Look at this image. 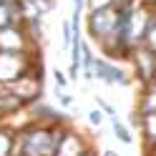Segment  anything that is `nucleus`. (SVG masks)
<instances>
[{"label": "nucleus", "instance_id": "nucleus-1", "mask_svg": "<svg viewBox=\"0 0 156 156\" xmlns=\"http://www.w3.org/2000/svg\"><path fill=\"white\" fill-rule=\"evenodd\" d=\"M15 129H18L15 156H53L63 126L35 123L25 119L23 123H15Z\"/></svg>", "mask_w": 156, "mask_h": 156}, {"label": "nucleus", "instance_id": "nucleus-2", "mask_svg": "<svg viewBox=\"0 0 156 156\" xmlns=\"http://www.w3.org/2000/svg\"><path fill=\"white\" fill-rule=\"evenodd\" d=\"M41 51H28V53H3L0 51V86L8 88L18 78L30 73L41 63Z\"/></svg>", "mask_w": 156, "mask_h": 156}, {"label": "nucleus", "instance_id": "nucleus-3", "mask_svg": "<svg viewBox=\"0 0 156 156\" xmlns=\"http://www.w3.org/2000/svg\"><path fill=\"white\" fill-rule=\"evenodd\" d=\"M116 25H119V5L103 8V10H88L86 15V35L98 48L113 38Z\"/></svg>", "mask_w": 156, "mask_h": 156}, {"label": "nucleus", "instance_id": "nucleus-4", "mask_svg": "<svg viewBox=\"0 0 156 156\" xmlns=\"http://www.w3.org/2000/svg\"><path fill=\"white\" fill-rule=\"evenodd\" d=\"M93 81H98L103 86H111V88H131L133 86L129 66L119 63V61H108L101 53L93 58Z\"/></svg>", "mask_w": 156, "mask_h": 156}, {"label": "nucleus", "instance_id": "nucleus-5", "mask_svg": "<svg viewBox=\"0 0 156 156\" xmlns=\"http://www.w3.org/2000/svg\"><path fill=\"white\" fill-rule=\"evenodd\" d=\"M91 149H93L91 136L78 129L76 121H71V123H66L61 129V139H58V146H55L53 156H83Z\"/></svg>", "mask_w": 156, "mask_h": 156}, {"label": "nucleus", "instance_id": "nucleus-6", "mask_svg": "<svg viewBox=\"0 0 156 156\" xmlns=\"http://www.w3.org/2000/svg\"><path fill=\"white\" fill-rule=\"evenodd\" d=\"M126 66H129V71H131L133 83H139L141 88L154 83V78H156V53H151L149 48L139 45L131 53V58H129Z\"/></svg>", "mask_w": 156, "mask_h": 156}, {"label": "nucleus", "instance_id": "nucleus-7", "mask_svg": "<svg viewBox=\"0 0 156 156\" xmlns=\"http://www.w3.org/2000/svg\"><path fill=\"white\" fill-rule=\"evenodd\" d=\"M131 129H139L141 136V149H156V113L136 116L131 113Z\"/></svg>", "mask_w": 156, "mask_h": 156}, {"label": "nucleus", "instance_id": "nucleus-8", "mask_svg": "<svg viewBox=\"0 0 156 156\" xmlns=\"http://www.w3.org/2000/svg\"><path fill=\"white\" fill-rule=\"evenodd\" d=\"M15 141H18V129L13 121L0 123V156H15Z\"/></svg>", "mask_w": 156, "mask_h": 156}, {"label": "nucleus", "instance_id": "nucleus-9", "mask_svg": "<svg viewBox=\"0 0 156 156\" xmlns=\"http://www.w3.org/2000/svg\"><path fill=\"white\" fill-rule=\"evenodd\" d=\"M136 116H146V113H156V83L144 86L139 91V98H136Z\"/></svg>", "mask_w": 156, "mask_h": 156}, {"label": "nucleus", "instance_id": "nucleus-10", "mask_svg": "<svg viewBox=\"0 0 156 156\" xmlns=\"http://www.w3.org/2000/svg\"><path fill=\"white\" fill-rule=\"evenodd\" d=\"M43 20L45 18L43 15H28L25 20L20 23L23 28H25V33H28V38L41 48V43H43V38H45V25H43Z\"/></svg>", "mask_w": 156, "mask_h": 156}, {"label": "nucleus", "instance_id": "nucleus-11", "mask_svg": "<svg viewBox=\"0 0 156 156\" xmlns=\"http://www.w3.org/2000/svg\"><path fill=\"white\" fill-rule=\"evenodd\" d=\"M108 123H111V131H113V136H116V141H121L123 146H131V144H133V131H131L129 123H123V119L111 116Z\"/></svg>", "mask_w": 156, "mask_h": 156}, {"label": "nucleus", "instance_id": "nucleus-12", "mask_svg": "<svg viewBox=\"0 0 156 156\" xmlns=\"http://www.w3.org/2000/svg\"><path fill=\"white\" fill-rule=\"evenodd\" d=\"M144 48H149L151 53H156V8L149 15V23H146V30H144V41H141Z\"/></svg>", "mask_w": 156, "mask_h": 156}, {"label": "nucleus", "instance_id": "nucleus-13", "mask_svg": "<svg viewBox=\"0 0 156 156\" xmlns=\"http://www.w3.org/2000/svg\"><path fill=\"white\" fill-rule=\"evenodd\" d=\"M83 8H86V0H71V28L73 33H81V20H83Z\"/></svg>", "mask_w": 156, "mask_h": 156}, {"label": "nucleus", "instance_id": "nucleus-14", "mask_svg": "<svg viewBox=\"0 0 156 156\" xmlns=\"http://www.w3.org/2000/svg\"><path fill=\"white\" fill-rule=\"evenodd\" d=\"M71 41H73V28H71V20H63L61 23V51H71Z\"/></svg>", "mask_w": 156, "mask_h": 156}, {"label": "nucleus", "instance_id": "nucleus-15", "mask_svg": "<svg viewBox=\"0 0 156 156\" xmlns=\"http://www.w3.org/2000/svg\"><path fill=\"white\" fill-rule=\"evenodd\" d=\"M51 78H53V88H55V91H68L71 81H68V76L61 71V68H53V71H51Z\"/></svg>", "mask_w": 156, "mask_h": 156}, {"label": "nucleus", "instance_id": "nucleus-16", "mask_svg": "<svg viewBox=\"0 0 156 156\" xmlns=\"http://www.w3.org/2000/svg\"><path fill=\"white\" fill-rule=\"evenodd\" d=\"M55 98H58V106H61L66 113L76 106V98H73V93H71V91H55Z\"/></svg>", "mask_w": 156, "mask_h": 156}, {"label": "nucleus", "instance_id": "nucleus-17", "mask_svg": "<svg viewBox=\"0 0 156 156\" xmlns=\"http://www.w3.org/2000/svg\"><path fill=\"white\" fill-rule=\"evenodd\" d=\"M86 119H88V123L93 126V129H101V126H103V121L108 119V116H106V113L98 108V106H96V108H91V111H88V116H86Z\"/></svg>", "mask_w": 156, "mask_h": 156}, {"label": "nucleus", "instance_id": "nucleus-18", "mask_svg": "<svg viewBox=\"0 0 156 156\" xmlns=\"http://www.w3.org/2000/svg\"><path fill=\"white\" fill-rule=\"evenodd\" d=\"M93 101H96V106H98V108H101L106 116H108V119H111V116H116V108H113V106L103 98V96H93Z\"/></svg>", "mask_w": 156, "mask_h": 156}, {"label": "nucleus", "instance_id": "nucleus-19", "mask_svg": "<svg viewBox=\"0 0 156 156\" xmlns=\"http://www.w3.org/2000/svg\"><path fill=\"white\" fill-rule=\"evenodd\" d=\"M10 23H13V18H10V10H8V5H5V3H0V28L10 25Z\"/></svg>", "mask_w": 156, "mask_h": 156}, {"label": "nucleus", "instance_id": "nucleus-20", "mask_svg": "<svg viewBox=\"0 0 156 156\" xmlns=\"http://www.w3.org/2000/svg\"><path fill=\"white\" fill-rule=\"evenodd\" d=\"M101 156H121V154H116V151H111V149H106V151H103Z\"/></svg>", "mask_w": 156, "mask_h": 156}, {"label": "nucleus", "instance_id": "nucleus-21", "mask_svg": "<svg viewBox=\"0 0 156 156\" xmlns=\"http://www.w3.org/2000/svg\"><path fill=\"white\" fill-rule=\"evenodd\" d=\"M144 3H149L151 8H156V0H144Z\"/></svg>", "mask_w": 156, "mask_h": 156}, {"label": "nucleus", "instance_id": "nucleus-22", "mask_svg": "<svg viewBox=\"0 0 156 156\" xmlns=\"http://www.w3.org/2000/svg\"><path fill=\"white\" fill-rule=\"evenodd\" d=\"M154 83H156V78H154Z\"/></svg>", "mask_w": 156, "mask_h": 156}]
</instances>
